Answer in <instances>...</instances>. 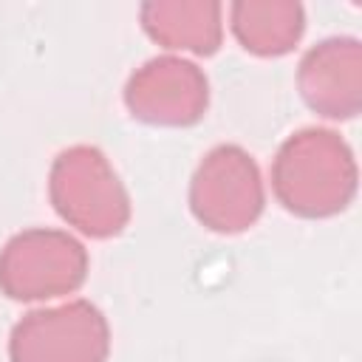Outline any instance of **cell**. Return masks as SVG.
I'll list each match as a JSON object with an SVG mask.
<instances>
[{
    "label": "cell",
    "mask_w": 362,
    "mask_h": 362,
    "mask_svg": "<svg viewBox=\"0 0 362 362\" xmlns=\"http://www.w3.org/2000/svg\"><path fill=\"white\" fill-rule=\"evenodd\" d=\"M356 158L348 141L325 127L288 136L272 164L274 198L297 218H331L356 195Z\"/></svg>",
    "instance_id": "6da1fadb"
},
{
    "label": "cell",
    "mask_w": 362,
    "mask_h": 362,
    "mask_svg": "<svg viewBox=\"0 0 362 362\" xmlns=\"http://www.w3.org/2000/svg\"><path fill=\"white\" fill-rule=\"evenodd\" d=\"M48 195L57 215L88 238H113L130 221V195L99 147L62 150L48 173Z\"/></svg>",
    "instance_id": "7a4b0ae2"
},
{
    "label": "cell",
    "mask_w": 362,
    "mask_h": 362,
    "mask_svg": "<svg viewBox=\"0 0 362 362\" xmlns=\"http://www.w3.org/2000/svg\"><path fill=\"white\" fill-rule=\"evenodd\" d=\"M85 277L88 252L62 229L17 232L0 252V291L20 303L74 294Z\"/></svg>",
    "instance_id": "3957f363"
},
{
    "label": "cell",
    "mask_w": 362,
    "mask_h": 362,
    "mask_svg": "<svg viewBox=\"0 0 362 362\" xmlns=\"http://www.w3.org/2000/svg\"><path fill=\"white\" fill-rule=\"evenodd\" d=\"M266 189L255 158L238 144H218L212 147L192 181H189V209L201 226L235 235L263 215Z\"/></svg>",
    "instance_id": "277c9868"
},
{
    "label": "cell",
    "mask_w": 362,
    "mask_h": 362,
    "mask_svg": "<svg viewBox=\"0 0 362 362\" xmlns=\"http://www.w3.org/2000/svg\"><path fill=\"white\" fill-rule=\"evenodd\" d=\"M110 325L88 300L28 311L8 337L11 362H107Z\"/></svg>",
    "instance_id": "5b68a950"
},
{
    "label": "cell",
    "mask_w": 362,
    "mask_h": 362,
    "mask_svg": "<svg viewBox=\"0 0 362 362\" xmlns=\"http://www.w3.org/2000/svg\"><path fill=\"white\" fill-rule=\"evenodd\" d=\"M127 110L158 127H189L204 119L209 105L206 74L184 57H153L124 85Z\"/></svg>",
    "instance_id": "8992f818"
},
{
    "label": "cell",
    "mask_w": 362,
    "mask_h": 362,
    "mask_svg": "<svg viewBox=\"0 0 362 362\" xmlns=\"http://www.w3.org/2000/svg\"><path fill=\"white\" fill-rule=\"evenodd\" d=\"M303 102L325 119H354L362 107V45L356 37H328L305 51L297 68Z\"/></svg>",
    "instance_id": "52a82bcc"
},
{
    "label": "cell",
    "mask_w": 362,
    "mask_h": 362,
    "mask_svg": "<svg viewBox=\"0 0 362 362\" xmlns=\"http://www.w3.org/2000/svg\"><path fill=\"white\" fill-rule=\"evenodd\" d=\"M223 6L206 0H153L139 8L144 34L170 48L209 57L223 40Z\"/></svg>",
    "instance_id": "ba28073f"
},
{
    "label": "cell",
    "mask_w": 362,
    "mask_h": 362,
    "mask_svg": "<svg viewBox=\"0 0 362 362\" xmlns=\"http://www.w3.org/2000/svg\"><path fill=\"white\" fill-rule=\"evenodd\" d=\"M229 25L249 54L283 57L300 42L305 11L291 0H240L229 6Z\"/></svg>",
    "instance_id": "9c48e42d"
}]
</instances>
